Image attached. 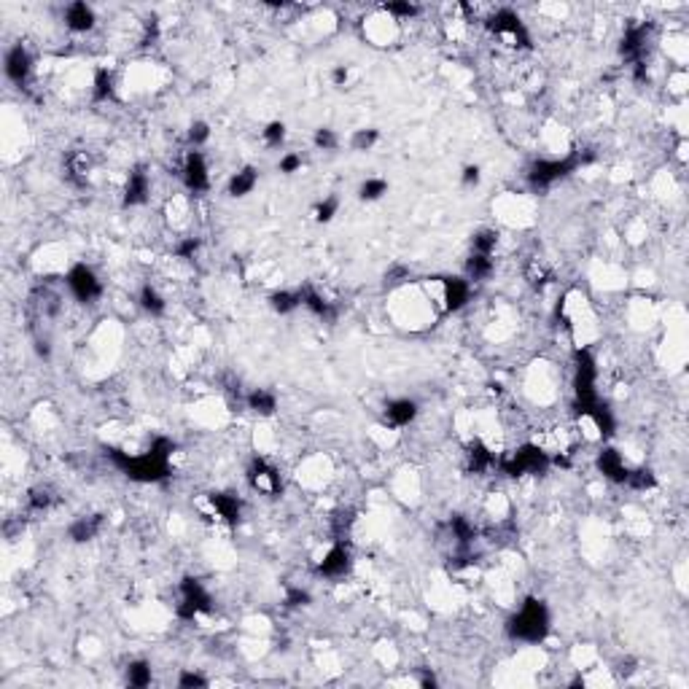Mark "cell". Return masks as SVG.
<instances>
[{"label":"cell","instance_id":"6da1fadb","mask_svg":"<svg viewBox=\"0 0 689 689\" xmlns=\"http://www.w3.org/2000/svg\"><path fill=\"white\" fill-rule=\"evenodd\" d=\"M546 633H549V608L539 598H528L517 608V614L509 619V636L514 641L539 643L546 638Z\"/></svg>","mask_w":689,"mask_h":689},{"label":"cell","instance_id":"7a4b0ae2","mask_svg":"<svg viewBox=\"0 0 689 689\" xmlns=\"http://www.w3.org/2000/svg\"><path fill=\"white\" fill-rule=\"evenodd\" d=\"M108 455L113 460V466L121 469L135 482H162L170 477V460L159 458L154 452L130 455L124 450H108Z\"/></svg>","mask_w":689,"mask_h":689},{"label":"cell","instance_id":"3957f363","mask_svg":"<svg viewBox=\"0 0 689 689\" xmlns=\"http://www.w3.org/2000/svg\"><path fill=\"white\" fill-rule=\"evenodd\" d=\"M581 165V157H566V159H539L528 167V183L533 189H546L552 183L563 181L574 170Z\"/></svg>","mask_w":689,"mask_h":689},{"label":"cell","instance_id":"277c9868","mask_svg":"<svg viewBox=\"0 0 689 689\" xmlns=\"http://www.w3.org/2000/svg\"><path fill=\"white\" fill-rule=\"evenodd\" d=\"M549 466V455L536 445H522L520 450L509 452L507 458H501V469L509 477H522V474H539Z\"/></svg>","mask_w":689,"mask_h":689},{"label":"cell","instance_id":"5b68a950","mask_svg":"<svg viewBox=\"0 0 689 689\" xmlns=\"http://www.w3.org/2000/svg\"><path fill=\"white\" fill-rule=\"evenodd\" d=\"M487 27L496 38H501L507 46H531V36L525 30V24L517 14L512 9H498L490 19H487Z\"/></svg>","mask_w":689,"mask_h":689},{"label":"cell","instance_id":"8992f818","mask_svg":"<svg viewBox=\"0 0 689 689\" xmlns=\"http://www.w3.org/2000/svg\"><path fill=\"white\" fill-rule=\"evenodd\" d=\"M595 380H598V369H595L593 356L587 351H579L576 353V380H574V388H576V401H579L581 415L598 404Z\"/></svg>","mask_w":689,"mask_h":689},{"label":"cell","instance_id":"52a82bcc","mask_svg":"<svg viewBox=\"0 0 689 689\" xmlns=\"http://www.w3.org/2000/svg\"><path fill=\"white\" fill-rule=\"evenodd\" d=\"M210 611H213V598H210V593L202 587V581L192 579V576H189V579H183V584H181V603H178V617L194 622L197 617L210 614Z\"/></svg>","mask_w":689,"mask_h":689},{"label":"cell","instance_id":"ba28073f","mask_svg":"<svg viewBox=\"0 0 689 689\" xmlns=\"http://www.w3.org/2000/svg\"><path fill=\"white\" fill-rule=\"evenodd\" d=\"M68 289H71V294L78 299V302H95L97 296L103 294V283H100V278L95 275V269L86 264H76L71 266V272H68Z\"/></svg>","mask_w":689,"mask_h":689},{"label":"cell","instance_id":"9c48e42d","mask_svg":"<svg viewBox=\"0 0 689 689\" xmlns=\"http://www.w3.org/2000/svg\"><path fill=\"white\" fill-rule=\"evenodd\" d=\"M183 183H186V189L194 194H202L210 189V172H207V165H205V157L200 154V151H189V157H186V162H183Z\"/></svg>","mask_w":689,"mask_h":689},{"label":"cell","instance_id":"30bf717a","mask_svg":"<svg viewBox=\"0 0 689 689\" xmlns=\"http://www.w3.org/2000/svg\"><path fill=\"white\" fill-rule=\"evenodd\" d=\"M30 73H33V57H30V51L22 43H14L6 51V78L14 81L16 86H24L27 78H30Z\"/></svg>","mask_w":689,"mask_h":689},{"label":"cell","instance_id":"8fae6325","mask_svg":"<svg viewBox=\"0 0 689 689\" xmlns=\"http://www.w3.org/2000/svg\"><path fill=\"white\" fill-rule=\"evenodd\" d=\"M248 482L254 490L259 493H266V496H275L280 493V474L275 466H269L264 458H256L248 469Z\"/></svg>","mask_w":689,"mask_h":689},{"label":"cell","instance_id":"7c38bea8","mask_svg":"<svg viewBox=\"0 0 689 689\" xmlns=\"http://www.w3.org/2000/svg\"><path fill=\"white\" fill-rule=\"evenodd\" d=\"M348 571H351V552H348V546L342 544L331 546L326 555H323V560L318 563V574L321 576H328V579H339Z\"/></svg>","mask_w":689,"mask_h":689},{"label":"cell","instance_id":"4fadbf2b","mask_svg":"<svg viewBox=\"0 0 689 689\" xmlns=\"http://www.w3.org/2000/svg\"><path fill=\"white\" fill-rule=\"evenodd\" d=\"M649 30H652L649 24H633V27H628V33L622 36V46H619L622 57L643 62V51H646V43H649Z\"/></svg>","mask_w":689,"mask_h":689},{"label":"cell","instance_id":"5bb4252c","mask_svg":"<svg viewBox=\"0 0 689 689\" xmlns=\"http://www.w3.org/2000/svg\"><path fill=\"white\" fill-rule=\"evenodd\" d=\"M469 296H472L469 280H463V278L442 280V302H445V307H447L450 313H458L460 307H466Z\"/></svg>","mask_w":689,"mask_h":689},{"label":"cell","instance_id":"9a60e30c","mask_svg":"<svg viewBox=\"0 0 689 689\" xmlns=\"http://www.w3.org/2000/svg\"><path fill=\"white\" fill-rule=\"evenodd\" d=\"M148 192H151V181H148V172L143 167H135L127 178V186H124V205L135 207L143 205L148 200Z\"/></svg>","mask_w":689,"mask_h":689},{"label":"cell","instance_id":"2e32d148","mask_svg":"<svg viewBox=\"0 0 689 689\" xmlns=\"http://www.w3.org/2000/svg\"><path fill=\"white\" fill-rule=\"evenodd\" d=\"M207 504H210V509H213V514H216L218 520L229 522V525L240 522L242 504L237 496H229V493H213V496L207 498Z\"/></svg>","mask_w":689,"mask_h":689},{"label":"cell","instance_id":"e0dca14e","mask_svg":"<svg viewBox=\"0 0 689 689\" xmlns=\"http://www.w3.org/2000/svg\"><path fill=\"white\" fill-rule=\"evenodd\" d=\"M598 469H601V474H603L606 480H611V482H619L625 485L628 482V474L630 469L625 466V458L619 455L617 450H603L601 455H598Z\"/></svg>","mask_w":689,"mask_h":689},{"label":"cell","instance_id":"ac0fdd59","mask_svg":"<svg viewBox=\"0 0 689 689\" xmlns=\"http://www.w3.org/2000/svg\"><path fill=\"white\" fill-rule=\"evenodd\" d=\"M299 299H302L304 307H307L313 315H318V318H323V321H337V307L328 302L323 294H318L313 286L299 289Z\"/></svg>","mask_w":689,"mask_h":689},{"label":"cell","instance_id":"d6986e66","mask_svg":"<svg viewBox=\"0 0 689 689\" xmlns=\"http://www.w3.org/2000/svg\"><path fill=\"white\" fill-rule=\"evenodd\" d=\"M65 24H68V30H73V33H89L95 27V11H92V6H86L81 0L71 3L65 9Z\"/></svg>","mask_w":689,"mask_h":689},{"label":"cell","instance_id":"ffe728a7","mask_svg":"<svg viewBox=\"0 0 689 689\" xmlns=\"http://www.w3.org/2000/svg\"><path fill=\"white\" fill-rule=\"evenodd\" d=\"M415 418H418V404L412 399H396L385 407V420L390 425H396V428L410 425Z\"/></svg>","mask_w":689,"mask_h":689},{"label":"cell","instance_id":"44dd1931","mask_svg":"<svg viewBox=\"0 0 689 689\" xmlns=\"http://www.w3.org/2000/svg\"><path fill=\"white\" fill-rule=\"evenodd\" d=\"M100 525H103V517H100V514H92V517H78V520L71 522L68 536H71L76 544H84V542H92L97 533H100Z\"/></svg>","mask_w":689,"mask_h":689},{"label":"cell","instance_id":"7402d4cb","mask_svg":"<svg viewBox=\"0 0 689 689\" xmlns=\"http://www.w3.org/2000/svg\"><path fill=\"white\" fill-rule=\"evenodd\" d=\"M256 183H259V172H256L254 167H242V170H237V172H234V175L229 178V186H227V192H229L232 197H245V194L254 192Z\"/></svg>","mask_w":689,"mask_h":689},{"label":"cell","instance_id":"603a6c76","mask_svg":"<svg viewBox=\"0 0 689 689\" xmlns=\"http://www.w3.org/2000/svg\"><path fill=\"white\" fill-rule=\"evenodd\" d=\"M65 170H68V178H71L73 183L84 186L86 175H89V157H86L84 151H73V154H68V159H65Z\"/></svg>","mask_w":689,"mask_h":689},{"label":"cell","instance_id":"cb8c5ba5","mask_svg":"<svg viewBox=\"0 0 689 689\" xmlns=\"http://www.w3.org/2000/svg\"><path fill=\"white\" fill-rule=\"evenodd\" d=\"M248 407H251L254 412H259V415H275V410H278V399H275L272 390L256 388V390L248 393Z\"/></svg>","mask_w":689,"mask_h":689},{"label":"cell","instance_id":"d4e9b609","mask_svg":"<svg viewBox=\"0 0 689 689\" xmlns=\"http://www.w3.org/2000/svg\"><path fill=\"white\" fill-rule=\"evenodd\" d=\"M493 256H482V254H472L469 261H466V275L469 280H487L493 275Z\"/></svg>","mask_w":689,"mask_h":689},{"label":"cell","instance_id":"484cf974","mask_svg":"<svg viewBox=\"0 0 689 689\" xmlns=\"http://www.w3.org/2000/svg\"><path fill=\"white\" fill-rule=\"evenodd\" d=\"M92 97L97 103H105L113 97V76H110L108 68H97L95 71V81H92Z\"/></svg>","mask_w":689,"mask_h":689},{"label":"cell","instance_id":"4316f807","mask_svg":"<svg viewBox=\"0 0 689 689\" xmlns=\"http://www.w3.org/2000/svg\"><path fill=\"white\" fill-rule=\"evenodd\" d=\"M450 531H452V536H455V542H458L460 549H466V546L474 544V536H477V531H474V525L463 514H455L452 520H450Z\"/></svg>","mask_w":689,"mask_h":689},{"label":"cell","instance_id":"83f0119b","mask_svg":"<svg viewBox=\"0 0 689 689\" xmlns=\"http://www.w3.org/2000/svg\"><path fill=\"white\" fill-rule=\"evenodd\" d=\"M493 463H496V458H493V452L485 447L482 442H474L472 447H469V466H472V472L482 474V472H487Z\"/></svg>","mask_w":689,"mask_h":689},{"label":"cell","instance_id":"f1b7e54d","mask_svg":"<svg viewBox=\"0 0 689 689\" xmlns=\"http://www.w3.org/2000/svg\"><path fill=\"white\" fill-rule=\"evenodd\" d=\"M140 307H143L148 315H162L165 310H167V302H165V296H162L154 286H143V289H140Z\"/></svg>","mask_w":689,"mask_h":689},{"label":"cell","instance_id":"f546056e","mask_svg":"<svg viewBox=\"0 0 689 689\" xmlns=\"http://www.w3.org/2000/svg\"><path fill=\"white\" fill-rule=\"evenodd\" d=\"M269 304H272L275 313L289 315L302 304V299H299V291H296V294H294V291H275V294L269 296Z\"/></svg>","mask_w":689,"mask_h":689},{"label":"cell","instance_id":"4dcf8cb0","mask_svg":"<svg viewBox=\"0 0 689 689\" xmlns=\"http://www.w3.org/2000/svg\"><path fill=\"white\" fill-rule=\"evenodd\" d=\"M27 504H30V509H36V512H46L48 507H54V504H57V493H54L48 485H38V487H33V490H30Z\"/></svg>","mask_w":689,"mask_h":689},{"label":"cell","instance_id":"1f68e13d","mask_svg":"<svg viewBox=\"0 0 689 689\" xmlns=\"http://www.w3.org/2000/svg\"><path fill=\"white\" fill-rule=\"evenodd\" d=\"M496 245H498V232L496 229H480L472 237V254L493 256Z\"/></svg>","mask_w":689,"mask_h":689},{"label":"cell","instance_id":"d6a6232c","mask_svg":"<svg viewBox=\"0 0 689 689\" xmlns=\"http://www.w3.org/2000/svg\"><path fill=\"white\" fill-rule=\"evenodd\" d=\"M127 681H130V687H138V689L148 687L151 684V665L145 660L130 663V668H127Z\"/></svg>","mask_w":689,"mask_h":689},{"label":"cell","instance_id":"836d02e7","mask_svg":"<svg viewBox=\"0 0 689 689\" xmlns=\"http://www.w3.org/2000/svg\"><path fill=\"white\" fill-rule=\"evenodd\" d=\"M377 140H380V133L372 130V127H363V130H356V133H353L351 145H353V151H372Z\"/></svg>","mask_w":689,"mask_h":689},{"label":"cell","instance_id":"e575fe53","mask_svg":"<svg viewBox=\"0 0 689 689\" xmlns=\"http://www.w3.org/2000/svg\"><path fill=\"white\" fill-rule=\"evenodd\" d=\"M383 194H388V181H383V178H366L361 183V189H358V197L366 200V202H375Z\"/></svg>","mask_w":689,"mask_h":689},{"label":"cell","instance_id":"d590c367","mask_svg":"<svg viewBox=\"0 0 689 689\" xmlns=\"http://www.w3.org/2000/svg\"><path fill=\"white\" fill-rule=\"evenodd\" d=\"M337 210H339L337 197H326V200H321V202L313 207V218L318 221V224H328L331 218L337 216Z\"/></svg>","mask_w":689,"mask_h":689},{"label":"cell","instance_id":"8d00e7d4","mask_svg":"<svg viewBox=\"0 0 689 689\" xmlns=\"http://www.w3.org/2000/svg\"><path fill=\"white\" fill-rule=\"evenodd\" d=\"M261 138L269 148H278L283 140H286V124L283 121H269L264 130H261Z\"/></svg>","mask_w":689,"mask_h":689},{"label":"cell","instance_id":"74e56055","mask_svg":"<svg viewBox=\"0 0 689 689\" xmlns=\"http://www.w3.org/2000/svg\"><path fill=\"white\" fill-rule=\"evenodd\" d=\"M313 143H315V148H318V151H334V148L339 145V138H337V133H334V130L321 127V130H315Z\"/></svg>","mask_w":689,"mask_h":689},{"label":"cell","instance_id":"f35d334b","mask_svg":"<svg viewBox=\"0 0 689 689\" xmlns=\"http://www.w3.org/2000/svg\"><path fill=\"white\" fill-rule=\"evenodd\" d=\"M625 485L636 487V490H652L654 485H657V480H654V474L649 469H638V472L628 474V482Z\"/></svg>","mask_w":689,"mask_h":689},{"label":"cell","instance_id":"ab89813d","mask_svg":"<svg viewBox=\"0 0 689 689\" xmlns=\"http://www.w3.org/2000/svg\"><path fill=\"white\" fill-rule=\"evenodd\" d=\"M207 138H210V127H207V121H194L192 127H189V143H192L194 148L205 145Z\"/></svg>","mask_w":689,"mask_h":689},{"label":"cell","instance_id":"60d3db41","mask_svg":"<svg viewBox=\"0 0 689 689\" xmlns=\"http://www.w3.org/2000/svg\"><path fill=\"white\" fill-rule=\"evenodd\" d=\"M148 452H154V455H159V458L170 460V458H172V452H175V442H172V439H167V436H157V439L151 442Z\"/></svg>","mask_w":689,"mask_h":689},{"label":"cell","instance_id":"b9f144b4","mask_svg":"<svg viewBox=\"0 0 689 689\" xmlns=\"http://www.w3.org/2000/svg\"><path fill=\"white\" fill-rule=\"evenodd\" d=\"M385 14L396 16V19H410V16L418 14V6H415V3H407V0H404V3H388Z\"/></svg>","mask_w":689,"mask_h":689},{"label":"cell","instance_id":"7bdbcfd3","mask_svg":"<svg viewBox=\"0 0 689 689\" xmlns=\"http://www.w3.org/2000/svg\"><path fill=\"white\" fill-rule=\"evenodd\" d=\"M307 603H310V593L302 590V587H291L289 593H286V606L289 608H302Z\"/></svg>","mask_w":689,"mask_h":689},{"label":"cell","instance_id":"ee69618b","mask_svg":"<svg viewBox=\"0 0 689 689\" xmlns=\"http://www.w3.org/2000/svg\"><path fill=\"white\" fill-rule=\"evenodd\" d=\"M178 687L181 689H194V687H207V678L202 673H194V670H183L178 676Z\"/></svg>","mask_w":689,"mask_h":689},{"label":"cell","instance_id":"f6af8a7d","mask_svg":"<svg viewBox=\"0 0 689 689\" xmlns=\"http://www.w3.org/2000/svg\"><path fill=\"white\" fill-rule=\"evenodd\" d=\"M197 251H200V240H197V237H186V240H181L178 242V248H175L178 259H194Z\"/></svg>","mask_w":689,"mask_h":689},{"label":"cell","instance_id":"bcb514c9","mask_svg":"<svg viewBox=\"0 0 689 689\" xmlns=\"http://www.w3.org/2000/svg\"><path fill=\"white\" fill-rule=\"evenodd\" d=\"M299 167H302V157H299V154H294V151H291V154H286V157L280 159V165H278V170H280V172H286V175L296 172Z\"/></svg>","mask_w":689,"mask_h":689},{"label":"cell","instance_id":"7dc6e473","mask_svg":"<svg viewBox=\"0 0 689 689\" xmlns=\"http://www.w3.org/2000/svg\"><path fill=\"white\" fill-rule=\"evenodd\" d=\"M528 280H531L533 286H544L546 280H549V272H546V266H542L539 261H533V264L528 266Z\"/></svg>","mask_w":689,"mask_h":689},{"label":"cell","instance_id":"c3c4849f","mask_svg":"<svg viewBox=\"0 0 689 689\" xmlns=\"http://www.w3.org/2000/svg\"><path fill=\"white\" fill-rule=\"evenodd\" d=\"M460 183L463 186H477L480 183V167L477 165H466L463 172H460Z\"/></svg>","mask_w":689,"mask_h":689},{"label":"cell","instance_id":"681fc988","mask_svg":"<svg viewBox=\"0 0 689 689\" xmlns=\"http://www.w3.org/2000/svg\"><path fill=\"white\" fill-rule=\"evenodd\" d=\"M348 78H351L348 65H337V68L331 71V81H334V86H345V84H348Z\"/></svg>","mask_w":689,"mask_h":689}]
</instances>
